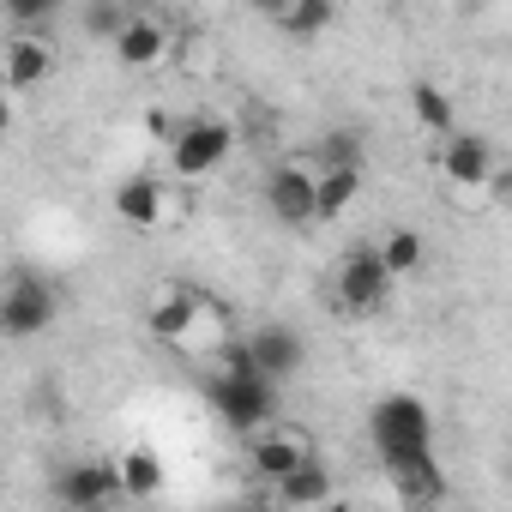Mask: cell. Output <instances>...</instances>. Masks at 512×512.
Returning a JSON list of instances; mask_svg holds the SVG:
<instances>
[{"mask_svg":"<svg viewBox=\"0 0 512 512\" xmlns=\"http://www.w3.org/2000/svg\"><path fill=\"white\" fill-rule=\"evenodd\" d=\"M410 115H416L428 133H440V139L458 133V109H452V97H446L440 85H416V91H410Z\"/></svg>","mask_w":512,"mask_h":512,"instance_id":"7402d4cb","label":"cell"},{"mask_svg":"<svg viewBox=\"0 0 512 512\" xmlns=\"http://www.w3.org/2000/svg\"><path fill=\"white\" fill-rule=\"evenodd\" d=\"M386 476H392V494H398L410 512H428V506H440V500H446V470H440L434 446H428V452L386 458Z\"/></svg>","mask_w":512,"mask_h":512,"instance_id":"9c48e42d","label":"cell"},{"mask_svg":"<svg viewBox=\"0 0 512 512\" xmlns=\"http://www.w3.org/2000/svg\"><path fill=\"white\" fill-rule=\"evenodd\" d=\"M332 296H338V308H344V314H380V308L392 302V278L380 272L374 247L350 253V260L338 266V278H332Z\"/></svg>","mask_w":512,"mask_h":512,"instance_id":"ba28073f","label":"cell"},{"mask_svg":"<svg viewBox=\"0 0 512 512\" xmlns=\"http://www.w3.org/2000/svg\"><path fill=\"white\" fill-rule=\"evenodd\" d=\"M79 25H85V37H97V43H115L121 25H127V7H121V0H91V7L79 13Z\"/></svg>","mask_w":512,"mask_h":512,"instance_id":"603a6c76","label":"cell"},{"mask_svg":"<svg viewBox=\"0 0 512 512\" xmlns=\"http://www.w3.org/2000/svg\"><path fill=\"white\" fill-rule=\"evenodd\" d=\"M55 73V49L43 37H7L0 43V85L7 91H37Z\"/></svg>","mask_w":512,"mask_h":512,"instance_id":"5bb4252c","label":"cell"},{"mask_svg":"<svg viewBox=\"0 0 512 512\" xmlns=\"http://www.w3.org/2000/svg\"><path fill=\"white\" fill-rule=\"evenodd\" d=\"M308 169H314V175H320V169H368V163H362V133H356V127H332V133H320Z\"/></svg>","mask_w":512,"mask_h":512,"instance_id":"44dd1931","label":"cell"},{"mask_svg":"<svg viewBox=\"0 0 512 512\" xmlns=\"http://www.w3.org/2000/svg\"><path fill=\"white\" fill-rule=\"evenodd\" d=\"M314 458V446H308V434L302 428H284V422H272V428H260V434H247V470L260 476V482H284L290 470H302Z\"/></svg>","mask_w":512,"mask_h":512,"instance_id":"52a82bcc","label":"cell"},{"mask_svg":"<svg viewBox=\"0 0 512 512\" xmlns=\"http://www.w3.org/2000/svg\"><path fill=\"white\" fill-rule=\"evenodd\" d=\"M362 187H368V169H320L314 175V217H344L362 199Z\"/></svg>","mask_w":512,"mask_h":512,"instance_id":"2e32d148","label":"cell"},{"mask_svg":"<svg viewBox=\"0 0 512 512\" xmlns=\"http://www.w3.org/2000/svg\"><path fill=\"white\" fill-rule=\"evenodd\" d=\"M115 49V61L121 67H133V73H145V67H163L169 61V25L157 19V13H127V25H121V37L109 43Z\"/></svg>","mask_w":512,"mask_h":512,"instance_id":"4fadbf2b","label":"cell"},{"mask_svg":"<svg viewBox=\"0 0 512 512\" xmlns=\"http://www.w3.org/2000/svg\"><path fill=\"white\" fill-rule=\"evenodd\" d=\"M205 398L223 416V428H235V434H260L278 416V386H266L260 374H217Z\"/></svg>","mask_w":512,"mask_h":512,"instance_id":"7a4b0ae2","label":"cell"},{"mask_svg":"<svg viewBox=\"0 0 512 512\" xmlns=\"http://www.w3.org/2000/svg\"><path fill=\"white\" fill-rule=\"evenodd\" d=\"M241 344H247V362H253V374H260L266 386L296 380V374H302V362H308L302 332H296V326H284V320H272V326H260V332H247Z\"/></svg>","mask_w":512,"mask_h":512,"instance_id":"8992f818","label":"cell"},{"mask_svg":"<svg viewBox=\"0 0 512 512\" xmlns=\"http://www.w3.org/2000/svg\"><path fill=\"white\" fill-rule=\"evenodd\" d=\"M223 326V314L205 302V290H193V284H163L157 290V302H151V314H145V326H151V338H163V344H199V326Z\"/></svg>","mask_w":512,"mask_h":512,"instance_id":"5b68a950","label":"cell"},{"mask_svg":"<svg viewBox=\"0 0 512 512\" xmlns=\"http://www.w3.org/2000/svg\"><path fill=\"white\" fill-rule=\"evenodd\" d=\"M374 260H380V272L398 284V278H416V272H422L428 247H422V235H416V229H386V235L374 241Z\"/></svg>","mask_w":512,"mask_h":512,"instance_id":"e0dca14e","label":"cell"},{"mask_svg":"<svg viewBox=\"0 0 512 512\" xmlns=\"http://www.w3.org/2000/svg\"><path fill=\"white\" fill-rule=\"evenodd\" d=\"M115 476H121V494L151 500V494L163 488V458H157L151 446H127V452L115 458Z\"/></svg>","mask_w":512,"mask_h":512,"instance_id":"ffe728a7","label":"cell"},{"mask_svg":"<svg viewBox=\"0 0 512 512\" xmlns=\"http://www.w3.org/2000/svg\"><path fill=\"white\" fill-rule=\"evenodd\" d=\"M314 512H350V500H338V494H332V500H320Z\"/></svg>","mask_w":512,"mask_h":512,"instance_id":"4316f807","label":"cell"},{"mask_svg":"<svg viewBox=\"0 0 512 512\" xmlns=\"http://www.w3.org/2000/svg\"><path fill=\"white\" fill-rule=\"evenodd\" d=\"M55 494H61L67 512H109V506L121 500V476H115V464L85 458V464H67V470H61Z\"/></svg>","mask_w":512,"mask_h":512,"instance_id":"30bf717a","label":"cell"},{"mask_svg":"<svg viewBox=\"0 0 512 512\" xmlns=\"http://www.w3.org/2000/svg\"><path fill=\"white\" fill-rule=\"evenodd\" d=\"M229 145H235L229 121H217V115L181 121V127L169 133V169H175V181H205L211 169H223Z\"/></svg>","mask_w":512,"mask_h":512,"instance_id":"3957f363","label":"cell"},{"mask_svg":"<svg viewBox=\"0 0 512 512\" xmlns=\"http://www.w3.org/2000/svg\"><path fill=\"white\" fill-rule=\"evenodd\" d=\"M115 211H121L133 229H163L181 205H175V187H169V181H157V175H127V181L115 187Z\"/></svg>","mask_w":512,"mask_h":512,"instance_id":"7c38bea8","label":"cell"},{"mask_svg":"<svg viewBox=\"0 0 512 512\" xmlns=\"http://www.w3.org/2000/svg\"><path fill=\"white\" fill-rule=\"evenodd\" d=\"M55 320H61V290L49 278L25 272L0 290V338H43Z\"/></svg>","mask_w":512,"mask_h":512,"instance_id":"277c9868","label":"cell"},{"mask_svg":"<svg viewBox=\"0 0 512 512\" xmlns=\"http://www.w3.org/2000/svg\"><path fill=\"white\" fill-rule=\"evenodd\" d=\"M217 512H272L266 500H229V506H217Z\"/></svg>","mask_w":512,"mask_h":512,"instance_id":"d4e9b609","label":"cell"},{"mask_svg":"<svg viewBox=\"0 0 512 512\" xmlns=\"http://www.w3.org/2000/svg\"><path fill=\"white\" fill-rule=\"evenodd\" d=\"M7 133H13V103L0 97V139H7Z\"/></svg>","mask_w":512,"mask_h":512,"instance_id":"484cf974","label":"cell"},{"mask_svg":"<svg viewBox=\"0 0 512 512\" xmlns=\"http://www.w3.org/2000/svg\"><path fill=\"white\" fill-rule=\"evenodd\" d=\"M338 494V482H332V470L320 464V458H308L302 470H290L284 482H278V500L284 506H296V512H314L320 500H332Z\"/></svg>","mask_w":512,"mask_h":512,"instance_id":"ac0fdd59","label":"cell"},{"mask_svg":"<svg viewBox=\"0 0 512 512\" xmlns=\"http://www.w3.org/2000/svg\"><path fill=\"white\" fill-rule=\"evenodd\" d=\"M7 19L19 25V37H31L37 25H49V19H55V7H49V0H13V7H7Z\"/></svg>","mask_w":512,"mask_h":512,"instance_id":"cb8c5ba5","label":"cell"},{"mask_svg":"<svg viewBox=\"0 0 512 512\" xmlns=\"http://www.w3.org/2000/svg\"><path fill=\"white\" fill-rule=\"evenodd\" d=\"M368 440L386 458H404V452H428L434 446V410L416 398V392H386L374 410H368Z\"/></svg>","mask_w":512,"mask_h":512,"instance_id":"6da1fadb","label":"cell"},{"mask_svg":"<svg viewBox=\"0 0 512 512\" xmlns=\"http://www.w3.org/2000/svg\"><path fill=\"white\" fill-rule=\"evenodd\" d=\"M440 169H446V181H458V187H488V175H494V145H488L482 133H452V139L440 145Z\"/></svg>","mask_w":512,"mask_h":512,"instance_id":"9a60e30c","label":"cell"},{"mask_svg":"<svg viewBox=\"0 0 512 512\" xmlns=\"http://www.w3.org/2000/svg\"><path fill=\"white\" fill-rule=\"evenodd\" d=\"M266 211H272L284 229L320 223V217H314V175H308V163H278V169L266 175Z\"/></svg>","mask_w":512,"mask_h":512,"instance_id":"8fae6325","label":"cell"},{"mask_svg":"<svg viewBox=\"0 0 512 512\" xmlns=\"http://www.w3.org/2000/svg\"><path fill=\"white\" fill-rule=\"evenodd\" d=\"M332 19H338L332 0H278V7L266 13V25L284 31V37H320Z\"/></svg>","mask_w":512,"mask_h":512,"instance_id":"d6986e66","label":"cell"}]
</instances>
